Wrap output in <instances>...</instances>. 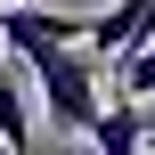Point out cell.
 I'll list each match as a JSON object with an SVG mask.
<instances>
[{"instance_id":"obj_4","label":"cell","mask_w":155,"mask_h":155,"mask_svg":"<svg viewBox=\"0 0 155 155\" xmlns=\"http://www.w3.org/2000/svg\"><path fill=\"white\" fill-rule=\"evenodd\" d=\"M33 123H41L33 74H25L16 57H0V147H8V155H41V147H33Z\"/></svg>"},{"instance_id":"obj_1","label":"cell","mask_w":155,"mask_h":155,"mask_svg":"<svg viewBox=\"0 0 155 155\" xmlns=\"http://www.w3.org/2000/svg\"><path fill=\"white\" fill-rule=\"evenodd\" d=\"M33 106H49V131H98L106 98H98V65L90 49H57V57H33Z\"/></svg>"},{"instance_id":"obj_8","label":"cell","mask_w":155,"mask_h":155,"mask_svg":"<svg viewBox=\"0 0 155 155\" xmlns=\"http://www.w3.org/2000/svg\"><path fill=\"white\" fill-rule=\"evenodd\" d=\"M49 155H57V147H49Z\"/></svg>"},{"instance_id":"obj_2","label":"cell","mask_w":155,"mask_h":155,"mask_svg":"<svg viewBox=\"0 0 155 155\" xmlns=\"http://www.w3.org/2000/svg\"><path fill=\"white\" fill-rule=\"evenodd\" d=\"M82 33H90V16H74V8H33V0L0 8V41H8V57H16V65L57 57V49H82Z\"/></svg>"},{"instance_id":"obj_7","label":"cell","mask_w":155,"mask_h":155,"mask_svg":"<svg viewBox=\"0 0 155 155\" xmlns=\"http://www.w3.org/2000/svg\"><path fill=\"white\" fill-rule=\"evenodd\" d=\"M139 139H155V98H147V106H139Z\"/></svg>"},{"instance_id":"obj_6","label":"cell","mask_w":155,"mask_h":155,"mask_svg":"<svg viewBox=\"0 0 155 155\" xmlns=\"http://www.w3.org/2000/svg\"><path fill=\"white\" fill-rule=\"evenodd\" d=\"M123 98H131V106H147V98H155V41L123 65Z\"/></svg>"},{"instance_id":"obj_3","label":"cell","mask_w":155,"mask_h":155,"mask_svg":"<svg viewBox=\"0 0 155 155\" xmlns=\"http://www.w3.org/2000/svg\"><path fill=\"white\" fill-rule=\"evenodd\" d=\"M147 41H155V0H114V8H98L90 33H82L90 65H131Z\"/></svg>"},{"instance_id":"obj_5","label":"cell","mask_w":155,"mask_h":155,"mask_svg":"<svg viewBox=\"0 0 155 155\" xmlns=\"http://www.w3.org/2000/svg\"><path fill=\"white\" fill-rule=\"evenodd\" d=\"M90 139H98V155H139V147H147V139H139V106H131V98H114V106L98 114V131H90Z\"/></svg>"}]
</instances>
